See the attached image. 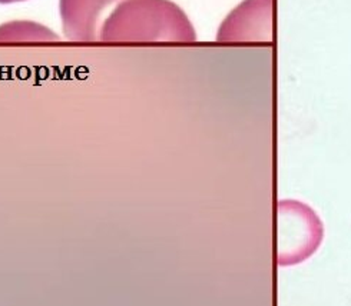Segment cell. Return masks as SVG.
Returning a JSON list of instances; mask_svg holds the SVG:
<instances>
[{
    "label": "cell",
    "instance_id": "obj_1",
    "mask_svg": "<svg viewBox=\"0 0 351 306\" xmlns=\"http://www.w3.org/2000/svg\"><path fill=\"white\" fill-rule=\"evenodd\" d=\"M104 42H194L197 34L185 12L169 0H123L108 16Z\"/></svg>",
    "mask_w": 351,
    "mask_h": 306
},
{
    "label": "cell",
    "instance_id": "obj_2",
    "mask_svg": "<svg viewBox=\"0 0 351 306\" xmlns=\"http://www.w3.org/2000/svg\"><path fill=\"white\" fill-rule=\"evenodd\" d=\"M274 236L277 265L293 266L307 261L320 248L324 227L308 205L284 199L276 206Z\"/></svg>",
    "mask_w": 351,
    "mask_h": 306
},
{
    "label": "cell",
    "instance_id": "obj_3",
    "mask_svg": "<svg viewBox=\"0 0 351 306\" xmlns=\"http://www.w3.org/2000/svg\"><path fill=\"white\" fill-rule=\"evenodd\" d=\"M274 0H244L221 23L218 42H273Z\"/></svg>",
    "mask_w": 351,
    "mask_h": 306
},
{
    "label": "cell",
    "instance_id": "obj_4",
    "mask_svg": "<svg viewBox=\"0 0 351 306\" xmlns=\"http://www.w3.org/2000/svg\"><path fill=\"white\" fill-rule=\"evenodd\" d=\"M123 0H60L63 34L69 40H99L108 16Z\"/></svg>",
    "mask_w": 351,
    "mask_h": 306
},
{
    "label": "cell",
    "instance_id": "obj_5",
    "mask_svg": "<svg viewBox=\"0 0 351 306\" xmlns=\"http://www.w3.org/2000/svg\"><path fill=\"white\" fill-rule=\"evenodd\" d=\"M58 40L51 29L35 22H9L0 26V42Z\"/></svg>",
    "mask_w": 351,
    "mask_h": 306
},
{
    "label": "cell",
    "instance_id": "obj_6",
    "mask_svg": "<svg viewBox=\"0 0 351 306\" xmlns=\"http://www.w3.org/2000/svg\"><path fill=\"white\" fill-rule=\"evenodd\" d=\"M25 2V0H0V5H10V3H18Z\"/></svg>",
    "mask_w": 351,
    "mask_h": 306
}]
</instances>
